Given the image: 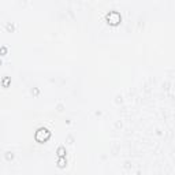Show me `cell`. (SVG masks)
I'll list each match as a JSON object with an SVG mask.
<instances>
[{"mask_svg": "<svg viewBox=\"0 0 175 175\" xmlns=\"http://www.w3.org/2000/svg\"><path fill=\"white\" fill-rule=\"evenodd\" d=\"M10 83H11V78H10V77H4V78L1 79V85H3V88H8L10 86Z\"/></svg>", "mask_w": 175, "mask_h": 175, "instance_id": "5b68a950", "label": "cell"}, {"mask_svg": "<svg viewBox=\"0 0 175 175\" xmlns=\"http://www.w3.org/2000/svg\"><path fill=\"white\" fill-rule=\"evenodd\" d=\"M34 138H36V141L40 142V144L47 142V141L51 138V131L48 130L47 127H40V129H37V131H36Z\"/></svg>", "mask_w": 175, "mask_h": 175, "instance_id": "6da1fadb", "label": "cell"}, {"mask_svg": "<svg viewBox=\"0 0 175 175\" xmlns=\"http://www.w3.org/2000/svg\"><path fill=\"white\" fill-rule=\"evenodd\" d=\"M7 53V47H0V55H6Z\"/></svg>", "mask_w": 175, "mask_h": 175, "instance_id": "52a82bcc", "label": "cell"}, {"mask_svg": "<svg viewBox=\"0 0 175 175\" xmlns=\"http://www.w3.org/2000/svg\"><path fill=\"white\" fill-rule=\"evenodd\" d=\"M56 153H57V157H66V148L64 146H59Z\"/></svg>", "mask_w": 175, "mask_h": 175, "instance_id": "277c9868", "label": "cell"}, {"mask_svg": "<svg viewBox=\"0 0 175 175\" xmlns=\"http://www.w3.org/2000/svg\"><path fill=\"white\" fill-rule=\"evenodd\" d=\"M6 159H7V160H13V159H14V155L11 153V152H7V153H6Z\"/></svg>", "mask_w": 175, "mask_h": 175, "instance_id": "8992f818", "label": "cell"}, {"mask_svg": "<svg viewBox=\"0 0 175 175\" xmlns=\"http://www.w3.org/2000/svg\"><path fill=\"white\" fill-rule=\"evenodd\" d=\"M106 19L111 26H116L122 22V15H120V13L112 10V11H108V13L106 14Z\"/></svg>", "mask_w": 175, "mask_h": 175, "instance_id": "7a4b0ae2", "label": "cell"}, {"mask_svg": "<svg viewBox=\"0 0 175 175\" xmlns=\"http://www.w3.org/2000/svg\"><path fill=\"white\" fill-rule=\"evenodd\" d=\"M0 64H1V62H0Z\"/></svg>", "mask_w": 175, "mask_h": 175, "instance_id": "9c48e42d", "label": "cell"}, {"mask_svg": "<svg viewBox=\"0 0 175 175\" xmlns=\"http://www.w3.org/2000/svg\"><path fill=\"white\" fill-rule=\"evenodd\" d=\"M7 29H8V30H14V26L8 23V25H7Z\"/></svg>", "mask_w": 175, "mask_h": 175, "instance_id": "ba28073f", "label": "cell"}, {"mask_svg": "<svg viewBox=\"0 0 175 175\" xmlns=\"http://www.w3.org/2000/svg\"><path fill=\"white\" fill-rule=\"evenodd\" d=\"M66 166H67L66 157H59V159H57V167H59V168H64Z\"/></svg>", "mask_w": 175, "mask_h": 175, "instance_id": "3957f363", "label": "cell"}]
</instances>
